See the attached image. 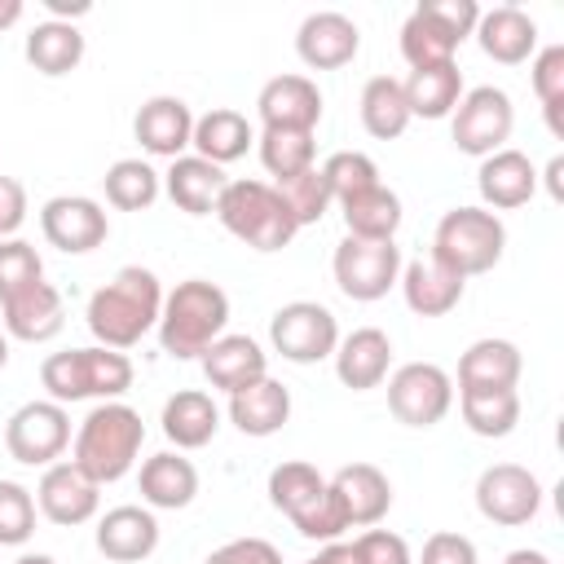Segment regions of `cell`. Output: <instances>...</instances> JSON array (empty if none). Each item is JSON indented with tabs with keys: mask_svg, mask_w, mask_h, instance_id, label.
<instances>
[{
	"mask_svg": "<svg viewBox=\"0 0 564 564\" xmlns=\"http://www.w3.org/2000/svg\"><path fill=\"white\" fill-rule=\"evenodd\" d=\"M330 357H335V375H339L344 388L370 392V388H379V383L388 379V370H392V339H388V330H379V326H357V330L339 335V344H335Z\"/></svg>",
	"mask_w": 564,
	"mask_h": 564,
	"instance_id": "ffe728a7",
	"label": "cell"
},
{
	"mask_svg": "<svg viewBox=\"0 0 564 564\" xmlns=\"http://www.w3.org/2000/svg\"><path fill=\"white\" fill-rule=\"evenodd\" d=\"M419 564H480L476 555V542L467 533H454V529H441L423 542V555Z\"/></svg>",
	"mask_w": 564,
	"mask_h": 564,
	"instance_id": "c3c4849f",
	"label": "cell"
},
{
	"mask_svg": "<svg viewBox=\"0 0 564 564\" xmlns=\"http://www.w3.org/2000/svg\"><path fill=\"white\" fill-rule=\"evenodd\" d=\"M291 419V388L278 379H256L238 392H229V423L242 436H273Z\"/></svg>",
	"mask_w": 564,
	"mask_h": 564,
	"instance_id": "f1b7e54d",
	"label": "cell"
},
{
	"mask_svg": "<svg viewBox=\"0 0 564 564\" xmlns=\"http://www.w3.org/2000/svg\"><path fill=\"white\" fill-rule=\"evenodd\" d=\"M269 344L295 366L326 361L339 344V322L326 304L317 300H291L269 317Z\"/></svg>",
	"mask_w": 564,
	"mask_h": 564,
	"instance_id": "30bf717a",
	"label": "cell"
},
{
	"mask_svg": "<svg viewBox=\"0 0 564 564\" xmlns=\"http://www.w3.org/2000/svg\"><path fill=\"white\" fill-rule=\"evenodd\" d=\"M97 551L115 564H141L159 551V520L150 507L123 502L97 520Z\"/></svg>",
	"mask_w": 564,
	"mask_h": 564,
	"instance_id": "44dd1931",
	"label": "cell"
},
{
	"mask_svg": "<svg viewBox=\"0 0 564 564\" xmlns=\"http://www.w3.org/2000/svg\"><path fill=\"white\" fill-rule=\"evenodd\" d=\"M401 93H405V106H410V119H449L458 97L467 93L463 88V70L454 62H441V66H419L401 79Z\"/></svg>",
	"mask_w": 564,
	"mask_h": 564,
	"instance_id": "1f68e13d",
	"label": "cell"
},
{
	"mask_svg": "<svg viewBox=\"0 0 564 564\" xmlns=\"http://www.w3.org/2000/svg\"><path fill=\"white\" fill-rule=\"evenodd\" d=\"M216 220L247 247L256 251H282L291 247V238L300 234L291 207L282 203V194L269 181H229L220 203H216Z\"/></svg>",
	"mask_w": 564,
	"mask_h": 564,
	"instance_id": "5b68a950",
	"label": "cell"
},
{
	"mask_svg": "<svg viewBox=\"0 0 564 564\" xmlns=\"http://www.w3.org/2000/svg\"><path fill=\"white\" fill-rule=\"evenodd\" d=\"M40 383L48 388V401H119L132 388V361L115 348H62L40 361Z\"/></svg>",
	"mask_w": 564,
	"mask_h": 564,
	"instance_id": "277c9868",
	"label": "cell"
},
{
	"mask_svg": "<svg viewBox=\"0 0 564 564\" xmlns=\"http://www.w3.org/2000/svg\"><path fill=\"white\" fill-rule=\"evenodd\" d=\"M326 485L348 529H370L392 511V480L375 463H348Z\"/></svg>",
	"mask_w": 564,
	"mask_h": 564,
	"instance_id": "e0dca14e",
	"label": "cell"
},
{
	"mask_svg": "<svg viewBox=\"0 0 564 564\" xmlns=\"http://www.w3.org/2000/svg\"><path fill=\"white\" fill-rule=\"evenodd\" d=\"M203 564H282V551L269 538H234L216 546Z\"/></svg>",
	"mask_w": 564,
	"mask_h": 564,
	"instance_id": "681fc988",
	"label": "cell"
},
{
	"mask_svg": "<svg viewBox=\"0 0 564 564\" xmlns=\"http://www.w3.org/2000/svg\"><path fill=\"white\" fill-rule=\"evenodd\" d=\"M542 176H546L551 198H555V203H564V181H560V176H564V154H555V159L546 163V172H542Z\"/></svg>",
	"mask_w": 564,
	"mask_h": 564,
	"instance_id": "db71d44e",
	"label": "cell"
},
{
	"mask_svg": "<svg viewBox=\"0 0 564 564\" xmlns=\"http://www.w3.org/2000/svg\"><path fill=\"white\" fill-rule=\"evenodd\" d=\"M145 445V423L128 401H97L79 427H75V445H70V463L97 480V485H115L123 480Z\"/></svg>",
	"mask_w": 564,
	"mask_h": 564,
	"instance_id": "7a4b0ae2",
	"label": "cell"
},
{
	"mask_svg": "<svg viewBox=\"0 0 564 564\" xmlns=\"http://www.w3.org/2000/svg\"><path fill=\"white\" fill-rule=\"evenodd\" d=\"M35 507L48 524H62V529H75V524H88L101 507V485L88 480L70 458L66 463H53L44 467L40 485H35Z\"/></svg>",
	"mask_w": 564,
	"mask_h": 564,
	"instance_id": "9a60e30c",
	"label": "cell"
},
{
	"mask_svg": "<svg viewBox=\"0 0 564 564\" xmlns=\"http://www.w3.org/2000/svg\"><path fill=\"white\" fill-rule=\"evenodd\" d=\"M35 494L18 480H0V546H22L35 533Z\"/></svg>",
	"mask_w": 564,
	"mask_h": 564,
	"instance_id": "f6af8a7d",
	"label": "cell"
},
{
	"mask_svg": "<svg viewBox=\"0 0 564 564\" xmlns=\"http://www.w3.org/2000/svg\"><path fill=\"white\" fill-rule=\"evenodd\" d=\"M538 167L529 163L524 150H494L480 159V172H476V189H480V207L489 212H511V207H524L533 194H538Z\"/></svg>",
	"mask_w": 564,
	"mask_h": 564,
	"instance_id": "ac0fdd59",
	"label": "cell"
},
{
	"mask_svg": "<svg viewBox=\"0 0 564 564\" xmlns=\"http://www.w3.org/2000/svg\"><path fill=\"white\" fill-rule=\"evenodd\" d=\"M132 132L141 141L145 154L154 159H181L189 150V137H194V110L181 101V97H150L137 119H132Z\"/></svg>",
	"mask_w": 564,
	"mask_h": 564,
	"instance_id": "cb8c5ba5",
	"label": "cell"
},
{
	"mask_svg": "<svg viewBox=\"0 0 564 564\" xmlns=\"http://www.w3.org/2000/svg\"><path fill=\"white\" fill-rule=\"evenodd\" d=\"M352 551L361 555V564H414L410 542L392 529H366L361 538H352Z\"/></svg>",
	"mask_w": 564,
	"mask_h": 564,
	"instance_id": "7dc6e473",
	"label": "cell"
},
{
	"mask_svg": "<svg viewBox=\"0 0 564 564\" xmlns=\"http://www.w3.org/2000/svg\"><path fill=\"white\" fill-rule=\"evenodd\" d=\"M70 445V414L57 401H26L4 423V449L22 467H53Z\"/></svg>",
	"mask_w": 564,
	"mask_h": 564,
	"instance_id": "7c38bea8",
	"label": "cell"
},
{
	"mask_svg": "<svg viewBox=\"0 0 564 564\" xmlns=\"http://www.w3.org/2000/svg\"><path fill=\"white\" fill-rule=\"evenodd\" d=\"M13 564H57L53 555H44V551H26V555H18Z\"/></svg>",
	"mask_w": 564,
	"mask_h": 564,
	"instance_id": "6f0895ef",
	"label": "cell"
},
{
	"mask_svg": "<svg viewBox=\"0 0 564 564\" xmlns=\"http://www.w3.org/2000/svg\"><path fill=\"white\" fill-rule=\"evenodd\" d=\"M101 185H106V203L119 212H145L163 194V176L145 159H115Z\"/></svg>",
	"mask_w": 564,
	"mask_h": 564,
	"instance_id": "74e56055",
	"label": "cell"
},
{
	"mask_svg": "<svg viewBox=\"0 0 564 564\" xmlns=\"http://www.w3.org/2000/svg\"><path fill=\"white\" fill-rule=\"evenodd\" d=\"M401 247L397 242H366V238H344L330 256V273H335V286L357 300V304H375L383 300L397 278H401Z\"/></svg>",
	"mask_w": 564,
	"mask_h": 564,
	"instance_id": "ba28073f",
	"label": "cell"
},
{
	"mask_svg": "<svg viewBox=\"0 0 564 564\" xmlns=\"http://www.w3.org/2000/svg\"><path fill=\"white\" fill-rule=\"evenodd\" d=\"M516 128V106L502 88L494 84H480V88H467L449 115V132H454V145L471 159H485L494 150L507 145Z\"/></svg>",
	"mask_w": 564,
	"mask_h": 564,
	"instance_id": "9c48e42d",
	"label": "cell"
},
{
	"mask_svg": "<svg viewBox=\"0 0 564 564\" xmlns=\"http://www.w3.org/2000/svg\"><path fill=\"white\" fill-rule=\"evenodd\" d=\"M269 502L300 529V538L308 542H339V533L348 529L335 498H330V485L326 476L313 467V463H300V458H286L269 471Z\"/></svg>",
	"mask_w": 564,
	"mask_h": 564,
	"instance_id": "52a82bcc",
	"label": "cell"
},
{
	"mask_svg": "<svg viewBox=\"0 0 564 564\" xmlns=\"http://www.w3.org/2000/svg\"><path fill=\"white\" fill-rule=\"evenodd\" d=\"M507 251V225L489 207H449L432 234V260L458 273L463 282L489 273Z\"/></svg>",
	"mask_w": 564,
	"mask_h": 564,
	"instance_id": "8992f818",
	"label": "cell"
},
{
	"mask_svg": "<svg viewBox=\"0 0 564 564\" xmlns=\"http://www.w3.org/2000/svg\"><path fill=\"white\" fill-rule=\"evenodd\" d=\"M4 366H9V335L0 330V370H4Z\"/></svg>",
	"mask_w": 564,
	"mask_h": 564,
	"instance_id": "680465c9",
	"label": "cell"
},
{
	"mask_svg": "<svg viewBox=\"0 0 564 564\" xmlns=\"http://www.w3.org/2000/svg\"><path fill=\"white\" fill-rule=\"evenodd\" d=\"M322 176H326V185H330V198L344 203V198H352V194L379 185V163H375L370 154H361V150H335V154L322 163Z\"/></svg>",
	"mask_w": 564,
	"mask_h": 564,
	"instance_id": "7bdbcfd3",
	"label": "cell"
},
{
	"mask_svg": "<svg viewBox=\"0 0 564 564\" xmlns=\"http://www.w3.org/2000/svg\"><path fill=\"white\" fill-rule=\"evenodd\" d=\"M388 410L405 427H436L454 410V379L436 361H405L388 375Z\"/></svg>",
	"mask_w": 564,
	"mask_h": 564,
	"instance_id": "8fae6325",
	"label": "cell"
},
{
	"mask_svg": "<svg viewBox=\"0 0 564 564\" xmlns=\"http://www.w3.org/2000/svg\"><path fill=\"white\" fill-rule=\"evenodd\" d=\"M44 282V260L26 238H4L0 242V304L13 300L18 291Z\"/></svg>",
	"mask_w": 564,
	"mask_h": 564,
	"instance_id": "ee69618b",
	"label": "cell"
},
{
	"mask_svg": "<svg viewBox=\"0 0 564 564\" xmlns=\"http://www.w3.org/2000/svg\"><path fill=\"white\" fill-rule=\"evenodd\" d=\"M397 286H401L410 313H419V317H445V313H454L463 304V291H467V282L458 273H449L445 264H436L432 256H419V260L401 264Z\"/></svg>",
	"mask_w": 564,
	"mask_h": 564,
	"instance_id": "d4e9b609",
	"label": "cell"
},
{
	"mask_svg": "<svg viewBox=\"0 0 564 564\" xmlns=\"http://www.w3.org/2000/svg\"><path fill=\"white\" fill-rule=\"evenodd\" d=\"M278 194H282V203L291 207V216H295V225L304 229V225H317L326 212H330V185H326V176H322V167L313 163V167H304V172H295V176H286V181H278L273 185Z\"/></svg>",
	"mask_w": 564,
	"mask_h": 564,
	"instance_id": "b9f144b4",
	"label": "cell"
},
{
	"mask_svg": "<svg viewBox=\"0 0 564 564\" xmlns=\"http://www.w3.org/2000/svg\"><path fill=\"white\" fill-rule=\"evenodd\" d=\"M225 185H229L225 167H216V163H207L198 154H181L163 172V194L181 212H189V216H212L216 203H220V194H225Z\"/></svg>",
	"mask_w": 564,
	"mask_h": 564,
	"instance_id": "83f0119b",
	"label": "cell"
},
{
	"mask_svg": "<svg viewBox=\"0 0 564 564\" xmlns=\"http://www.w3.org/2000/svg\"><path fill=\"white\" fill-rule=\"evenodd\" d=\"M361 128L375 141H397L410 128V106L397 75H370L361 84Z\"/></svg>",
	"mask_w": 564,
	"mask_h": 564,
	"instance_id": "8d00e7d4",
	"label": "cell"
},
{
	"mask_svg": "<svg viewBox=\"0 0 564 564\" xmlns=\"http://www.w3.org/2000/svg\"><path fill=\"white\" fill-rule=\"evenodd\" d=\"M529 79H533V93L542 101V115H546L551 137H564V119H560V106H564V44L538 48L533 53V66H529Z\"/></svg>",
	"mask_w": 564,
	"mask_h": 564,
	"instance_id": "60d3db41",
	"label": "cell"
},
{
	"mask_svg": "<svg viewBox=\"0 0 564 564\" xmlns=\"http://www.w3.org/2000/svg\"><path fill=\"white\" fill-rule=\"evenodd\" d=\"M502 564H551V555L546 551H533V546H520V551L502 555Z\"/></svg>",
	"mask_w": 564,
	"mask_h": 564,
	"instance_id": "11a10c76",
	"label": "cell"
},
{
	"mask_svg": "<svg viewBox=\"0 0 564 564\" xmlns=\"http://www.w3.org/2000/svg\"><path fill=\"white\" fill-rule=\"evenodd\" d=\"M304 564H361V555L352 551V542H326L317 555H308Z\"/></svg>",
	"mask_w": 564,
	"mask_h": 564,
	"instance_id": "816d5d0a",
	"label": "cell"
},
{
	"mask_svg": "<svg viewBox=\"0 0 564 564\" xmlns=\"http://www.w3.org/2000/svg\"><path fill=\"white\" fill-rule=\"evenodd\" d=\"M40 229L48 238V247L66 251V256H88L93 247L106 242L110 220L106 207L88 194H57L40 207Z\"/></svg>",
	"mask_w": 564,
	"mask_h": 564,
	"instance_id": "5bb4252c",
	"label": "cell"
},
{
	"mask_svg": "<svg viewBox=\"0 0 564 564\" xmlns=\"http://www.w3.org/2000/svg\"><path fill=\"white\" fill-rule=\"evenodd\" d=\"M256 150H260V163H264V172L273 181H286V176H295V172L317 163L313 159L317 141H313V132H300V128H260Z\"/></svg>",
	"mask_w": 564,
	"mask_h": 564,
	"instance_id": "f35d334b",
	"label": "cell"
},
{
	"mask_svg": "<svg viewBox=\"0 0 564 564\" xmlns=\"http://www.w3.org/2000/svg\"><path fill=\"white\" fill-rule=\"evenodd\" d=\"M0 322L9 339L22 344H48L62 326H66V308H62V291L53 282H35L26 291H18L13 300L0 304Z\"/></svg>",
	"mask_w": 564,
	"mask_h": 564,
	"instance_id": "7402d4cb",
	"label": "cell"
},
{
	"mask_svg": "<svg viewBox=\"0 0 564 564\" xmlns=\"http://www.w3.org/2000/svg\"><path fill=\"white\" fill-rule=\"evenodd\" d=\"M189 145H194L198 159L225 167V163L242 159V154L256 145V128L247 123L242 110H234V106H212L207 115L194 119V137H189Z\"/></svg>",
	"mask_w": 564,
	"mask_h": 564,
	"instance_id": "f546056e",
	"label": "cell"
},
{
	"mask_svg": "<svg viewBox=\"0 0 564 564\" xmlns=\"http://www.w3.org/2000/svg\"><path fill=\"white\" fill-rule=\"evenodd\" d=\"M357 48H361V31L339 9H317L295 31V53L308 70H339L357 57Z\"/></svg>",
	"mask_w": 564,
	"mask_h": 564,
	"instance_id": "2e32d148",
	"label": "cell"
},
{
	"mask_svg": "<svg viewBox=\"0 0 564 564\" xmlns=\"http://www.w3.org/2000/svg\"><path fill=\"white\" fill-rule=\"evenodd\" d=\"M339 212H344L348 238H366V242H392L397 229H401V216H405L397 189H388L383 181L361 189V194H352V198H344Z\"/></svg>",
	"mask_w": 564,
	"mask_h": 564,
	"instance_id": "836d02e7",
	"label": "cell"
},
{
	"mask_svg": "<svg viewBox=\"0 0 564 564\" xmlns=\"http://www.w3.org/2000/svg\"><path fill=\"white\" fill-rule=\"evenodd\" d=\"M229 326V295L207 278H185L163 295L159 313V344L176 361L203 357Z\"/></svg>",
	"mask_w": 564,
	"mask_h": 564,
	"instance_id": "3957f363",
	"label": "cell"
},
{
	"mask_svg": "<svg viewBox=\"0 0 564 564\" xmlns=\"http://www.w3.org/2000/svg\"><path fill=\"white\" fill-rule=\"evenodd\" d=\"M524 357L511 339H476L458 357V388H516Z\"/></svg>",
	"mask_w": 564,
	"mask_h": 564,
	"instance_id": "d6a6232c",
	"label": "cell"
},
{
	"mask_svg": "<svg viewBox=\"0 0 564 564\" xmlns=\"http://www.w3.org/2000/svg\"><path fill=\"white\" fill-rule=\"evenodd\" d=\"M476 44L485 57L502 62V66H520L538 53V22L520 9V4H498V9H480L476 22Z\"/></svg>",
	"mask_w": 564,
	"mask_h": 564,
	"instance_id": "603a6c76",
	"label": "cell"
},
{
	"mask_svg": "<svg viewBox=\"0 0 564 564\" xmlns=\"http://www.w3.org/2000/svg\"><path fill=\"white\" fill-rule=\"evenodd\" d=\"M137 485H141V502L150 511H181L198 494V467L181 449H163L141 463Z\"/></svg>",
	"mask_w": 564,
	"mask_h": 564,
	"instance_id": "484cf974",
	"label": "cell"
},
{
	"mask_svg": "<svg viewBox=\"0 0 564 564\" xmlns=\"http://www.w3.org/2000/svg\"><path fill=\"white\" fill-rule=\"evenodd\" d=\"M542 507V480L520 463H494L476 476V511L489 524H529Z\"/></svg>",
	"mask_w": 564,
	"mask_h": 564,
	"instance_id": "4fadbf2b",
	"label": "cell"
},
{
	"mask_svg": "<svg viewBox=\"0 0 564 564\" xmlns=\"http://www.w3.org/2000/svg\"><path fill=\"white\" fill-rule=\"evenodd\" d=\"M22 53H26V62H31L40 75L57 79V75H70V70L84 62V35H79L75 22H53V18H44V22H35V26L26 31Z\"/></svg>",
	"mask_w": 564,
	"mask_h": 564,
	"instance_id": "e575fe53",
	"label": "cell"
},
{
	"mask_svg": "<svg viewBox=\"0 0 564 564\" xmlns=\"http://www.w3.org/2000/svg\"><path fill=\"white\" fill-rule=\"evenodd\" d=\"M458 410L476 436L498 441V436H511L520 423V392L516 388H458Z\"/></svg>",
	"mask_w": 564,
	"mask_h": 564,
	"instance_id": "d590c367",
	"label": "cell"
},
{
	"mask_svg": "<svg viewBox=\"0 0 564 564\" xmlns=\"http://www.w3.org/2000/svg\"><path fill=\"white\" fill-rule=\"evenodd\" d=\"M419 9L445 31V35H454L458 44L476 31V22H480V4L476 0H419Z\"/></svg>",
	"mask_w": 564,
	"mask_h": 564,
	"instance_id": "bcb514c9",
	"label": "cell"
},
{
	"mask_svg": "<svg viewBox=\"0 0 564 564\" xmlns=\"http://www.w3.org/2000/svg\"><path fill=\"white\" fill-rule=\"evenodd\" d=\"M22 220H26V189L18 176H0V242L18 238Z\"/></svg>",
	"mask_w": 564,
	"mask_h": 564,
	"instance_id": "f907efd6",
	"label": "cell"
},
{
	"mask_svg": "<svg viewBox=\"0 0 564 564\" xmlns=\"http://www.w3.org/2000/svg\"><path fill=\"white\" fill-rule=\"evenodd\" d=\"M159 313H163V286L150 269L141 264H123L106 286H97L88 295V330L101 348H137L154 326H159Z\"/></svg>",
	"mask_w": 564,
	"mask_h": 564,
	"instance_id": "6da1fadb",
	"label": "cell"
},
{
	"mask_svg": "<svg viewBox=\"0 0 564 564\" xmlns=\"http://www.w3.org/2000/svg\"><path fill=\"white\" fill-rule=\"evenodd\" d=\"M256 115L264 128H300L313 132L322 123V88L308 75H273L260 97H256Z\"/></svg>",
	"mask_w": 564,
	"mask_h": 564,
	"instance_id": "d6986e66",
	"label": "cell"
},
{
	"mask_svg": "<svg viewBox=\"0 0 564 564\" xmlns=\"http://www.w3.org/2000/svg\"><path fill=\"white\" fill-rule=\"evenodd\" d=\"M454 48H458V40L454 35H445L419 4H414V13L401 22V57L410 62V70H419V66H441V62H454Z\"/></svg>",
	"mask_w": 564,
	"mask_h": 564,
	"instance_id": "ab89813d",
	"label": "cell"
},
{
	"mask_svg": "<svg viewBox=\"0 0 564 564\" xmlns=\"http://www.w3.org/2000/svg\"><path fill=\"white\" fill-rule=\"evenodd\" d=\"M198 361H203L207 383L220 388V392H238V388H247V383L269 375V352L251 335H229V330Z\"/></svg>",
	"mask_w": 564,
	"mask_h": 564,
	"instance_id": "4316f807",
	"label": "cell"
},
{
	"mask_svg": "<svg viewBox=\"0 0 564 564\" xmlns=\"http://www.w3.org/2000/svg\"><path fill=\"white\" fill-rule=\"evenodd\" d=\"M159 423H163V436L176 449H203L220 432V410L203 388H181L163 401Z\"/></svg>",
	"mask_w": 564,
	"mask_h": 564,
	"instance_id": "4dcf8cb0",
	"label": "cell"
},
{
	"mask_svg": "<svg viewBox=\"0 0 564 564\" xmlns=\"http://www.w3.org/2000/svg\"><path fill=\"white\" fill-rule=\"evenodd\" d=\"M48 13H53V22H70V18H84L93 4L88 0H40Z\"/></svg>",
	"mask_w": 564,
	"mask_h": 564,
	"instance_id": "f5cc1de1",
	"label": "cell"
},
{
	"mask_svg": "<svg viewBox=\"0 0 564 564\" xmlns=\"http://www.w3.org/2000/svg\"><path fill=\"white\" fill-rule=\"evenodd\" d=\"M22 13H26L22 0H0V31H9L13 22H22Z\"/></svg>",
	"mask_w": 564,
	"mask_h": 564,
	"instance_id": "9f6ffc18",
	"label": "cell"
}]
</instances>
